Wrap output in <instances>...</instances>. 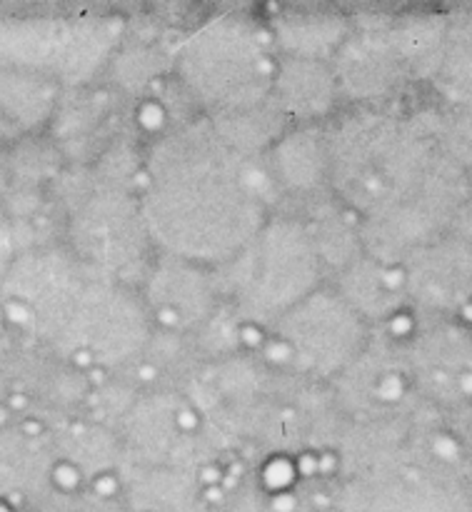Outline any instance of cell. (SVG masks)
<instances>
[{"mask_svg": "<svg viewBox=\"0 0 472 512\" xmlns=\"http://www.w3.org/2000/svg\"><path fill=\"white\" fill-rule=\"evenodd\" d=\"M278 135L268 115H198L153 140L135 193L155 253L208 270L235 258L278 215L268 168Z\"/></svg>", "mask_w": 472, "mask_h": 512, "instance_id": "6da1fadb", "label": "cell"}, {"mask_svg": "<svg viewBox=\"0 0 472 512\" xmlns=\"http://www.w3.org/2000/svg\"><path fill=\"white\" fill-rule=\"evenodd\" d=\"M175 78L203 118H240L273 110L278 58L255 23L218 15L190 30L173 55Z\"/></svg>", "mask_w": 472, "mask_h": 512, "instance_id": "7a4b0ae2", "label": "cell"}, {"mask_svg": "<svg viewBox=\"0 0 472 512\" xmlns=\"http://www.w3.org/2000/svg\"><path fill=\"white\" fill-rule=\"evenodd\" d=\"M323 270V255L308 223L278 213L213 273L223 308L238 323L268 330L323 285Z\"/></svg>", "mask_w": 472, "mask_h": 512, "instance_id": "3957f363", "label": "cell"}, {"mask_svg": "<svg viewBox=\"0 0 472 512\" xmlns=\"http://www.w3.org/2000/svg\"><path fill=\"white\" fill-rule=\"evenodd\" d=\"M268 365L303 383H333L363 355L365 328L358 308L338 288L320 285L270 325Z\"/></svg>", "mask_w": 472, "mask_h": 512, "instance_id": "277c9868", "label": "cell"}]
</instances>
